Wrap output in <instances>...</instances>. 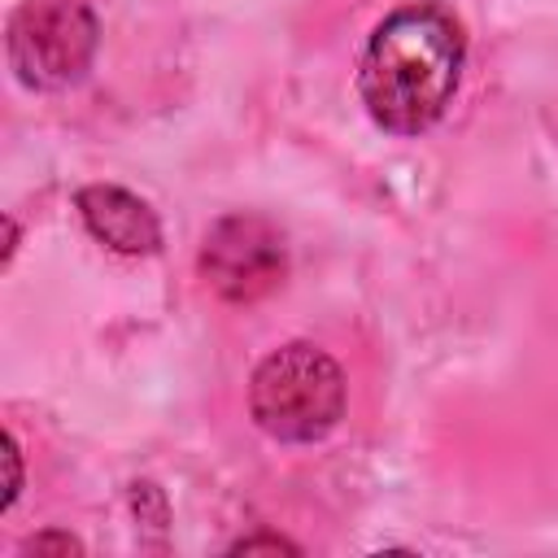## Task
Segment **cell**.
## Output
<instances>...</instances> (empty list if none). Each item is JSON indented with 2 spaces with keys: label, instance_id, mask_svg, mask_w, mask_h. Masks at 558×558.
Masks as SVG:
<instances>
[{
  "label": "cell",
  "instance_id": "obj_1",
  "mask_svg": "<svg viewBox=\"0 0 558 558\" xmlns=\"http://www.w3.org/2000/svg\"><path fill=\"white\" fill-rule=\"evenodd\" d=\"M462 61L466 35L445 4H401L366 39L357 61V96L379 131L418 135L445 118L462 83Z\"/></svg>",
  "mask_w": 558,
  "mask_h": 558
},
{
  "label": "cell",
  "instance_id": "obj_2",
  "mask_svg": "<svg viewBox=\"0 0 558 558\" xmlns=\"http://www.w3.org/2000/svg\"><path fill=\"white\" fill-rule=\"evenodd\" d=\"M248 414L266 436L283 445L323 440L344 418L340 362L310 340L279 344L257 362L248 379Z\"/></svg>",
  "mask_w": 558,
  "mask_h": 558
},
{
  "label": "cell",
  "instance_id": "obj_3",
  "mask_svg": "<svg viewBox=\"0 0 558 558\" xmlns=\"http://www.w3.org/2000/svg\"><path fill=\"white\" fill-rule=\"evenodd\" d=\"M100 44L96 13L83 0H22L9 17V65L35 92H57L92 70Z\"/></svg>",
  "mask_w": 558,
  "mask_h": 558
},
{
  "label": "cell",
  "instance_id": "obj_4",
  "mask_svg": "<svg viewBox=\"0 0 558 558\" xmlns=\"http://www.w3.org/2000/svg\"><path fill=\"white\" fill-rule=\"evenodd\" d=\"M196 266L222 301L253 305L283 283L288 248L279 227L266 222L262 214H227L205 231Z\"/></svg>",
  "mask_w": 558,
  "mask_h": 558
},
{
  "label": "cell",
  "instance_id": "obj_5",
  "mask_svg": "<svg viewBox=\"0 0 558 558\" xmlns=\"http://www.w3.org/2000/svg\"><path fill=\"white\" fill-rule=\"evenodd\" d=\"M83 227L113 253L126 257H148L161 244V222L148 209V201H140L135 192L118 187V183H87L74 196Z\"/></svg>",
  "mask_w": 558,
  "mask_h": 558
},
{
  "label": "cell",
  "instance_id": "obj_6",
  "mask_svg": "<svg viewBox=\"0 0 558 558\" xmlns=\"http://www.w3.org/2000/svg\"><path fill=\"white\" fill-rule=\"evenodd\" d=\"M4 462H9V484H4V497H0V510H9L22 493V453H17V440L4 432Z\"/></svg>",
  "mask_w": 558,
  "mask_h": 558
},
{
  "label": "cell",
  "instance_id": "obj_7",
  "mask_svg": "<svg viewBox=\"0 0 558 558\" xmlns=\"http://www.w3.org/2000/svg\"><path fill=\"white\" fill-rule=\"evenodd\" d=\"M44 549H57V554H83V545L70 536V532H39L22 545V554H44Z\"/></svg>",
  "mask_w": 558,
  "mask_h": 558
},
{
  "label": "cell",
  "instance_id": "obj_8",
  "mask_svg": "<svg viewBox=\"0 0 558 558\" xmlns=\"http://www.w3.org/2000/svg\"><path fill=\"white\" fill-rule=\"evenodd\" d=\"M257 549H270V554H296V545H292V541H283V536H275V532L240 536V541L231 545V554H257Z\"/></svg>",
  "mask_w": 558,
  "mask_h": 558
}]
</instances>
